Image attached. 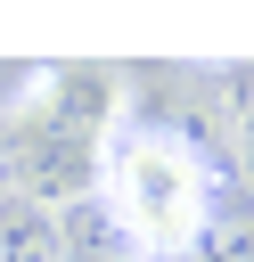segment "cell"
<instances>
[{
  "label": "cell",
  "instance_id": "obj_2",
  "mask_svg": "<svg viewBox=\"0 0 254 262\" xmlns=\"http://www.w3.org/2000/svg\"><path fill=\"white\" fill-rule=\"evenodd\" d=\"M0 262H66L57 246V213L25 188H0Z\"/></svg>",
  "mask_w": 254,
  "mask_h": 262
},
{
  "label": "cell",
  "instance_id": "obj_1",
  "mask_svg": "<svg viewBox=\"0 0 254 262\" xmlns=\"http://www.w3.org/2000/svg\"><path fill=\"white\" fill-rule=\"evenodd\" d=\"M90 205L107 213L115 246L131 262H188L213 237L221 180L205 147L172 123H107L90 164Z\"/></svg>",
  "mask_w": 254,
  "mask_h": 262
}]
</instances>
